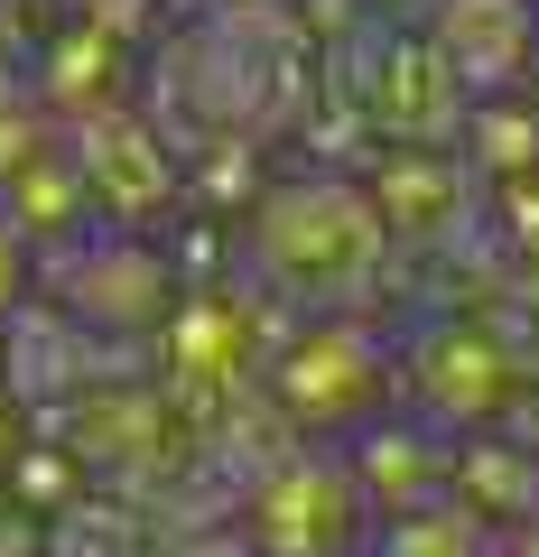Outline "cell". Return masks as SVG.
<instances>
[{
  "label": "cell",
  "instance_id": "obj_1",
  "mask_svg": "<svg viewBox=\"0 0 539 557\" xmlns=\"http://www.w3.org/2000/svg\"><path fill=\"white\" fill-rule=\"evenodd\" d=\"M233 278L280 317H372L400 278V251L354 168H289V177H260V196L242 205Z\"/></svg>",
  "mask_w": 539,
  "mask_h": 557
},
{
  "label": "cell",
  "instance_id": "obj_2",
  "mask_svg": "<svg viewBox=\"0 0 539 557\" xmlns=\"http://www.w3.org/2000/svg\"><path fill=\"white\" fill-rule=\"evenodd\" d=\"M400 354V409L428 418L438 437H483V428H539V362L512 325L483 307H428L391 335Z\"/></svg>",
  "mask_w": 539,
  "mask_h": 557
},
{
  "label": "cell",
  "instance_id": "obj_3",
  "mask_svg": "<svg viewBox=\"0 0 539 557\" xmlns=\"http://www.w3.org/2000/svg\"><path fill=\"white\" fill-rule=\"evenodd\" d=\"M260 409L289 446H344L400 409V354L381 317H289L260 362Z\"/></svg>",
  "mask_w": 539,
  "mask_h": 557
},
{
  "label": "cell",
  "instance_id": "obj_4",
  "mask_svg": "<svg viewBox=\"0 0 539 557\" xmlns=\"http://www.w3.org/2000/svg\"><path fill=\"white\" fill-rule=\"evenodd\" d=\"M326 75V112L354 121L363 159L372 149H456L465 139V84L446 75V57L428 47V28H344L317 57Z\"/></svg>",
  "mask_w": 539,
  "mask_h": 557
},
{
  "label": "cell",
  "instance_id": "obj_5",
  "mask_svg": "<svg viewBox=\"0 0 539 557\" xmlns=\"http://www.w3.org/2000/svg\"><path fill=\"white\" fill-rule=\"evenodd\" d=\"M280 325L289 317L270 298H252L233 270L186 278L177 307H168V325H159V344H149V381H159L205 437H215L223 418H242L260 399V362H270Z\"/></svg>",
  "mask_w": 539,
  "mask_h": 557
},
{
  "label": "cell",
  "instance_id": "obj_6",
  "mask_svg": "<svg viewBox=\"0 0 539 557\" xmlns=\"http://www.w3.org/2000/svg\"><path fill=\"white\" fill-rule=\"evenodd\" d=\"M223 530L252 557H372L381 511L363 502L354 465L335 446H280V456H260L233 483Z\"/></svg>",
  "mask_w": 539,
  "mask_h": 557
},
{
  "label": "cell",
  "instance_id": "obj_7",
  "mask_svg": "<svg viewBox=\"0 0 539 557\" xmlns=\"http://www.w3.org/2000/svg\"><path fill=\"white\" fill-rule=\"evenodd\" d=\"M177 288H186L177 242H140V233H102L94 223V233L38 251V298L65 325H84L94 344H112V354H149Z\"/></svg>",
  "mask_w": 539,
  "mask_h": 557
},
{
  "label": "cell",
  "instance_id": "obj_8",
  "mask_svg": "<svg viewBox=\"0 0 539 557\" xmlns=\"http://www.w3.org/2000/svg\"><path fill=\"white\" fill-rule=\"evenodd\" d=\"M65 159H75L84 205H94L102 233L168 242L196 214V205H186V149L140 112V102H102V112L65 121Z\"/></svg>",
  "mask_w": 539,
  "mask_h": 557
},
{
  "label": "cell",
  "instance_id": "obj_9",
  "mask_svg": "<svg viewBox=\"0 0 539 557\" xmlns=\"http://www.w3.org/2000/svg\"><path fill=\"white\" fill-rule=\"evenodd\" d=\"M354 177H363V196H372V214H381L400 260L483 233V186L465 168V149H372Z\"/></svg>",
  "mask_w": 539,
  "mask_h": 557
},
{
  "label": "cell",
  "instance_id": "obj_10",
  "mask_svg": "<svg viewBox=\"0 0 539 557\" xmlns=\"http://www.w3.org/2000/svg\"><path fill=\"white\" fill-rule=\"evenodd\" d=\"M428 47L465 84V102L530 94L539 84V0H438L428 10Z\"/></svg>",
  "mask_w": 539,
  "mask_h": 557
},
{
  "label": "cell",
  "instance_id": "obj_11",
  "mask_svg": "<svg viewBox=\"0 0 539 557\" xmlns=\"http://www.w3.org/2000/svg\"><path fill=\"white\" fill-rule=\"evenodd\" d=\"M335 456L354 465L363 502H372L381 520H400V511H428V502H446V456H456V437H438L428 418L391 409V418H372L363 437H344Z\"/></svg>",
  "mask_w": 539,
  "mask_h": 557
},
{
  "label": "cell",
  "instance_id": "obj_12",
  "mask_svg": "<svg viewBox=\"0 0 539 557\" xmlns=\"http://www.w3.org/2000/svg\"><path fill=\"white\" fill-rule=\"evenodd\" d=\"M446 502L475 511L493 539L530 530V520H539V428H483V437H456V456H446Z\"/></svg>",
  "mask_w": 539,
  "mask_h": 557
},
{
  "label": "cell",
  "instance_id": "obj_13",
  "mask_svg": "<svg viewBox=\"0 0 539 557\" xmlns=\"http://www.w3.org/2000/svg\"><path fill=\"white\" fill-rule=\"evenodd\" d=\"M38 557H159V520L121 493H84L38 530Z\"/></svg>",
  "mask_w": 539,
  "mask_h": 557
},
{
  "label": "cell",
  "instance_id": "obj_14",
  "mask_svg": "<svg viewBox=\"0 0 539 557\" xmlns=\"http://www.w3.org/2000/svg\"><path fill=\"white\" fill-rule=\"evenodd\" d=\"M456 149H465V168H475V186L539 177V84L530 94H502V102H475Z\"/></svg>",
  "mask_w": 539,
  "mask_h": 557
},
{
  "label": "cell",
  "instance_id": "obj_15",
  "mask_svg": "<svg viewBox=\"0 0 539 557\" xmlns=\"http://www.w3.org/2000/svg\"><path fill=\"white\" fill-rule=\"evenodd\" d=\"M372 557H502V539L483 530L456 502H428V511H400L372 530Z\"/></svg>",
  "mask_w": 539,
  "mask_h": 557
},
{
  "label": "cell",
  "instance_id": "obj_16",
  "mask_svg": "<svg viewBox=\"0 0 539 557\" xmlns=\"http://www.w3.org/2000/svg\"><path fill=\"white\" fill-rule=\"evenodd\" d=\"M28 298H38V251L20 242V223L0 214V335H10V317H20Z\"/></svg>",
  "mask_w": 539,
  "mask_h": 557
},
{
  "label": "cell",
  "instance_id": "obj_17",
  "mask_svg": "<svg viewBox=\"0 0 539 557\" xmlns=\"http://www.w3.org/2000/svg\"><path fill=\"white\" fill-rule=\"evenodd\" d=\"M159 557H252L223 520H186V530H159Z\"/></svg>",
  "mask_w": 539,
  "mask_h": 557
},
{
  "label": "cell",
  "instance_id": "obj_18",
  "mask_svg": "<svg viewBox=\"0 0 539 557\" xmlns=\"http://www.w3.org/2000/svg\"><path fill=\"white\" fill-rule=\"evenodd\" d=\"M38 530H47V520L28 511L10 483H0V557H38Z\"/></svg>",
  "mask_w": 539,
  "mask_h": 557
},
{
  "label": "cell",
  "instance_id": "obj_19",
  "mask_svg": "<svg viewBox=\"0 0 539 557\" xmlns=\"http://www.w3.org/2000/svg\"><path fill=\"white\" fill-rule=\"evenodd\" d=\"M28 437H38V428H28V409H20L10 391H0V474H10V465L28 456Z\"/></svg>",
  "mask_w": 539,
  "mask_h": 557
},
{
  "label": "cell",
  "instance_id": "obj_20",
  "mask_svg": "<svg viewBox=\"0 0 539 557\" xmlns=\"http://www.w3.org/2000/svg\"><path fill=\"white\" fill-rule=\"evenodd\" d=\"M502 557H539V520H530V530H512V539H502Z\"/></svg>",
  "mask_w": 539,
  "mask_h": 557
}]
</instances>
